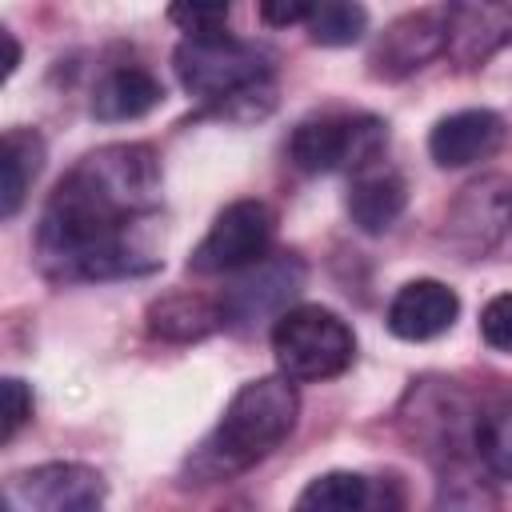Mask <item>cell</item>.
<instances>
[{
	"mask_svg": "<svg viewBox=\"0 0 512 512\" xmlns=\"http://www.w3.org/2000/svg\"><path fill=\"white\" fill-rule=\"evenodd\" d=\"M160 156L120 140L80 156L48 192L32 256L52 284H100L144 276L160 256Z\"/></svg>",
	"mask_w": 512,
	"mask_h": 512,
	"instance_id": "1",
	"label": "cell"
},
{
	"mask_svg": "<svg viewBox=\"0 0 512 512\" xmlns=\"http://www.w3.org/2000/svg\"><path fill=\"white\" fill-rule=\"evenodd\" d=\"M296 416H300V396L288 376L276 372L240 384L224 404L216 428L184 460V476L192 484H216L248 472L288 440Z\"/></svg>",
	"mask_w": 512,
	"mask_h": 512,
	"instance_id": "2",
	"label": "cell"
},
{
	"mask_svg": "<svg viewBox=\"0 0 512 512\" xmlns=\"http://www.w3.org/2000/svg\"><path fill=\"white\" fill-rule=\"evenodd\" d=\"M172 68L180 88L196 96L212 116L248 124L268 116L276 104L272 56L232 32L184 36L172 52Z\"/></svg>",
	"mask_w": 512,
	"mask_h": 512,
	"instance_id": "3",
	"label": "cell"
},
{
	"mask_svg": "<svg viewBox=\"0 0 512 512\" xmlns=\"http://www.w3.org/2000/svg\"><path fill=\"white\" fill-rule=\"evenodd\" d=\"M272 356L292 384H320L356 360V336L348 320L324 304H296L272 324Z\"/></svg>",
	"mask_w": 512,
	"mask_h": 512,
	"instance_id": "4",
	"label": "cell"
},
{
	"mask_svg": "<svg viewBox=\"0 0 512 512\" xmlns=\"http://www.w3.org/2000/svg\"><path fill=\"white\" fill-rule=\"evenodd\" d=\"M388 124L372 112H320L304 116L288 136V160L300 172H360L380 164Z\"/></svg>",
	"mask_w": 512,
	"mask_h": 512,
	"instance_id": "5",
	"label": "cell"
},
{
	"mask_svg": "<svg viewBox=\"0 0 512 512\" xmlns=\"http://www.w3.org/2000/svg\"><path fill=\"white\" fill-rule=\"evenodd\" d=\"M272 240L276 212L264 200H232L212 216L208 232L188 256V268L196 276H236L272 256Z\"/></svg>",
	"mask_w": 512,
	"mask_h": 512,
	"instance_id": "6",
	"label": "cell"
},
{
	"mask_svg": "<svg viewBox=\"0 0 512 512\" xmlns=\"http://www.w3.org/2000/svg\"><path fill=\"white\" fill-rule=\"evenodd\" d=\"M304 280H308V268H304L300 252H272L260 264L236 272L232 284L216 296L224 328L252 332L264 320L276 324L288 308H296L292 300L300 296Z\"/></svg>",
	"mask_w": 512,
	"mask_h": 512,
	"instance_id": "7",
	"label": "cell"
},
{
	"mask_svg": "<svg viewBox=\"0 0 512 512\" xmlns=\"http://www.w3.org/2000/svg\"><path fill=\"white\" fill-rule=\"evenodd\" d=\"M108 500V480L80 460H48L12 472L4 484L8 512H100Z\"/></svg>",
	"mask_w": 512,
	"mask_h": 512,
	"instance_id": "8",
	"label": "cell"
},
{
	"mask_svg": "<svg viewBox=\"0 0 512 512\" xmlns=\"http://www.w3.org/2000/svg\"><path fill=\"white\" fill-rule=\"evenodd\" d=\"M448 48V20L444 8H420L396 16L368 52V72L376 80H404L428 68Z\"/></svg>",
	"mask_w": 512,
	"mask_h": 512,
	"instance_id": "9",
	"label": "cell"
},
{
	"mask_svg": "<svg viewBox=\"0 0 512 512\" xmlns=\"http://www.w3.org/2000/svg\"><path fill=\"white\" fill-rule=\"evenodd\" d=\"M504 224H512V184H504L500 176H484L476 184L464 188V196L452 204L448 212V240L468 256H484Z\"/></svg>",
	"mask_w": 512,
	"mask_h": 512,
	"instance_id": "10",
	"label": "cell"
},
{
	"mask_svg": "<svg viewBox=\"0 0 512 512\" xmlns=\"http://www.w3.org/2000/svg\"><path fill=\"white\" fill-rule=\"evenodd\" d=\"M460 316V296L456 288H448L444 280L436 276H416V280H404L392 300H388V332L400 336V340H436L444 336Z\"/></svg>",
	"mask_w": 512,
	"mask_h": 512,
	"instance_id": "11",
	"label": "cell"
},
{
	"mask_svg": "<svg viewBox=\"0 0 512 512\" xmlns=\"http://www.w3.org/2000/svg\"><path fill=\"white\" fill-rule=\"evenodd\" d=\"M444 20H448V48L444 52L464 68H476L512 44V0L448 4Z\"/></svg>",
	"mask_w": 512,
	"mask_h": 512,
	"instance_id": "12",
	"label": "cell"
},
{
	"mask_svg": "<svg viewBox=\"0 0 512 512\" xmlns=\"http://www.w3.org/2000/svg\"><path fill=\"white\" fill-rule=\"evenodd\" d=\"M504 116L492 108H460L432 124L428 132V156L440 168H468L500 152L504 144Z\"/></svg>",
	"mask_w": 512,
	"mask_h": 512,
	"instance_id": "13",
	"label": "cell"
},
{
	"mask_svg": "<svg viewBox=\"0 0 512 512\" xmlns=\"http://www.w3.org/2000/svg\"><path fill=\"white\" fill-rule=\"evenodd\" d=\"M404 204H408V184L392 164L380 160V164H368V168L352 172V180H348V216L360 232H368V236L388 232L404 216Z\"/></svg>",
	"mask_w": 512,
	"mask_h": 512,
	"instance_id": "14",
	"label": "cell"
},
{
	"mask_svg": "<svg viewBox=\"0 0 512 512\" xmlns=\"http://www.w3.org/2000/svg\"><path fill=\"white\" fill-rule=\"evenodd\" d=\"M164 100V84L144 64H108L92 88V116L104 124L140 120Z\"/></svg>",
	"mask_w": 512,
	"mask_h": 512,
	"instance_id": "15",
	"label": "cell"
},
{
	"mask_svg": "<svg viewBox=\"0 0 512 512\" xmlns=\"http://www.w3.org/2000/svg\"><path fill=\"white\" fill-rule=\"evenodd\" d=\"M44 136L36 128H8L0 144V216L12 220L20 204L28 200V188L36 184L44 168Z\"/></svg>",
	"mask_w": 512,
	"mask_h": 512,
	"instance_id": "16",
	"label": "cell"
},
{
	"mask_svg": "<svg viewBox=\"0 0 512 512\" xmlns=\"http://www.w3.org/2000/svg\"><path fill=\"white\" fill-rule=\"evenodd\" d=\"M220 324H224L220 304L200 292H168V296L152 300V308H148V332L156 340H172V344L204 340Z\"/></svg>",
	"mask_w": 512,
	"mask_h": 512,
	"instance_id": "17",
	"label": "cell"
},
{
	"mask_svg": "<svg viewBox=\"0 0 512 512\" xmlns=\"http://www.w3.org/2000/svg\"><path fill=\"white\" fill-rule=\"evenodd\" d=\"M436 512H496V496L488 484V468L468 456H448L440 460V480H436Z\"/></svg>",
	"mask_w": 512,
	"mask_h": 512,
	"instance_id": "18",
	"label": "cell"
},
{
	"mask_svg": "<svg viewBox=\"0 0 512 512\" xmlns=\"http://www.w3.org/2000/svg\"><path fill=\"white\" fill-rule=\"evenodd\" d=\"M364 504H368V476L332 468L300 488L292 512H364Z\"/></svg>",
	"mask_w": 512,
	"mask_h": 512,
	"instance_id": "19",
	"label": "cell"
},
{
	"mask_svg": "<svg viewBox=\"0 0 512 512\" xmlns=\"http://www.w3.org/2000/svg\"><path fill=\"white\" fill-rule=\"evenodd\" d=\"M472 452L488 468V476L512 480V400L476 416V424H472Z\"/></svg>",
	"mask_w": 512,
	"mask_h": 512,
	"instance_id": "20",
	"label": "cell"
},
{
	"mask_svg": "<svg viewBox=\"0 0 512 512\" xmlns=\"http://www.w3.org/2000/svg\"><path fill=\"white\" fill-rule=\"evenodd\" d=\"M304 28H308V40L320 48H348L368 32V8L348 0H324V4H312V16Z\"/></svg>",
	"mask_w": 512,
	"mask_h": 512,
	"instance_id": "21",
	"label": "cell"
},
{
	"mask_svg": "<svg viewBox=\"0 0 512 512\" xmlns=\"http://www.w3.org/2000/svg\"><path fill=\"white\" fill-rule=\"evenodd\" d=\"M168 20L184 36H216L228 32V4H172Z\"/></svg>",
	"mask_w": 512,
	"mask_h": 512,
	"instance_id": "22",
	"label": "cell"
},
{
	"mask_svg": "<svg viewBox=\"0 0 512 512\" xmlns=\"http://www.w3.org/2000/svg\"><path fill=\"white\" fill-rule=\"evenodd\" d=\"M480 336L488 348L512 356V292H500L480 308Z\"/></svg>",
	"mask_w": 512,
	"mask_h": 512,
	"instance_id": "23",
	"label": "cell"
},
{
	"mask_svg": "<svg viewBox=\"0 0 512 512\" xmlns=\"http://www.w3.org/2000/svg\"><path fill=\"white\" fill-rule=\"evenodd\" d=\"M0 400H4V428H0V440L8 444V440L32 420V388H28L20 376H4V380H0Z\"/></svg>",
	"mask_w": 512,
	"mask_h": 512,
	"instance_id": "24",
	"label": "cell"
},
{
	"mask_svg": "<svg viewBox=\"0 0 512 512\" xmlns=\"http://www.w3.org/2000/svg\"><path fill=\"white\" fill-rule=\"evenodd\" d=\"M364 512H404V488L396 476H380V484L368 480V504Z\"/></svg>",
	"mask_w": 512,
	"mask_h": 512,
	"instance_id": "25",
	"label": "cell"
},
{
	"mask_svg": "<svg viewBox=\"0 0 512 512\" xmlns=\"http://www.w3.org/2000/svg\"><path fill=\"white\" fill-rule=\"evenodd\" d=\"M308 16H312V4H304V0H284V4L268 0V4H260V20H268V24H276V28L308 24Z\"/></svg>",
	"mask_w": 512,
	"mask_h": 512,
	"instance_id": "26",
	"label": "cell"
},
{
	"mask_svg": "<svg viewBox=\"0 0 512 512\" xmlns=\"http://www.w3.org/2000/svg\"><path fill=\"white\" fill-rule=\"evenodd\" d=\"M0 40H4V80H8L16 72V64H20V44H16V36L8 28H0Z\"/></svg>",
	"mask_w": 512,
	"mask_h": 512,
	"instance_id": "27",
	"label": "cell"
}]
</instances>
